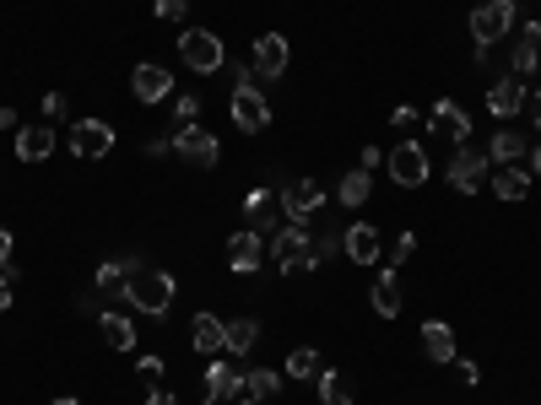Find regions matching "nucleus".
<instances>
[{"mask_svg":"<svg viewBox=\"0 0 541 405\" xmlns=\"http://www.w3.org/2000/svg\"><path fill=\"white\" fill-rule=\"evenodd\" d=\"M120 303H125V308H136V314H147V319H163L168 308H174V276H168V270L141 265L136 276L125 281Z\"/></svg>","mask_w":541,"mask_h":405,"instance_id":"f257e3e1","label":"nucleus"},{"mask_svg":"<svg viewBox=\"0 0 541 405\" xmlns=\"http://www.w3.org/2000/svg\"><path fill=\"white\" fill-rule=\"evenodd\" d=\"M271 260H276V270H287V276L314 270V238L303 233V222L276 227V233H271Z\"/></svg>","mask_w":541,"mask_h":405,"instance_id":"f03ea898","label":"nucleus"},{"mask_svg":"<svg viewBox=\"0 0 541 405\" xmlns=\"http://www.w3.org/2000/svg\"><path fill=\"white\" fill-rule=\"evenodd\" d=\"M228 114H233V125H239L244 135H260V130L271 125V98L260 92V81H255V76H244L239 87H233Z\"/></svg>","mask_w":541,"mask_h":405,"instance_id":"7ed1b4c3","label":"nucleus"},{"mask_svg":"<svg viewBox=\"0 0 541 405\" xmlns=\"http://www.w3.org/2000/svg\"><path fill=\"white\" fill-rule=\"evenodd\" d=\"M179 54H184V65H190L195 76H217L222 65H228V49H222V38L206 33V27H190V33H179Z\"/></svg>","mask_w":541,"mask_h":405,"instance_id":"20e7f679","label":"nucleus"},{"mask_svg":"<svg viewBox=\"0 0 541 405\" xmlns=\"http://www.w3.org/2000/svg\"><path fill=\"white\" fill-rule=\"evenodd\" d=\"M385 168H390V179L401 184V189H422V184H428V152H422L417 141L395 146V152L385 157Z\"/></svg>","mask_w":541,"mask_h":405,"instance_id":"39448f33","label":"nucleus"},{"mask_svg":"<svg viewBox=\"0 0 541 405\" xmlns=\"http://www.w3.org/2000/svg\"><path fill=\"white\" fill-rule=\"evenodd\" d=\"M514 27V0H487V6H477L471 11V38H477V44H487L493 49L498 38H504Z\"/></svg>","mask_w":541,"mask_h":405,"instance_id":"423d86ee","label":"nucleus"},{"mask_svg":"<svg viewBox=\"0 0 541 405\" xmlns=\"http://www.w3.org/2000/svg\"><path fill=\"white\" fill-rule=\"evenodd\" d=\"M444 173H450V184L460 189V195H477V189L487 184V152H477V146H460V152L450 157V168H444Z\"/></svg>","mask_w":541,"mask_h":405,"instance_id":"0eeeda50","label":"nucleus"},{"mask_svg":"<svg viewBox=\"0 0 541 405\" xmlns=\"http://www.w3.org/2000/svg\"><path fill=\"white\" fill-rule=\"evenodd\" d=\"M71 152L82 157V162L109 157L114 152V130L103 125V119H76V125H71Z\"/></svg>","mask_w":541,"mask_h":405,"instance_id":"6e6552de","label":"nucleus"},{"mask_svg":"<svg viewBox=\"0 0 541 405\" xmlns=\"http://www.w3.org/2000/svg\"><path fill=\"white\" fill-rule=\"evenodd\" d=\"M174 152L190 162V168H211V162H217V135H211L206 125H179L174 130Z\"/></svg>","mask_w":541,"mask_h":405,"instance_id":"1a4fd4ad","label":"nucleus"},{"mask_svg":"<svg viewBox=\"0 0 541 405\" xmlns=\"http://www.w3.org/2000/svg\"><path fill=\"white\" fill-rule=\"evenodd\" d=\"M260 265H266V238H260L255 227L233 233V238H228V270H239V276H255Z\"/></svg>","mask_w":541,"mask_h":405,"instance_id":"9d476101","label":"nucleus"},{"mask_svg":"<svg viewBox=\"0 0 541 405\" xmlns=\"http://www.w3.org/2000/svg\"><path fill=\"white\" fill-rule=\"evenodd\" d=\"M287 60H293L287 38H282V33H260V38H255V54H249V71H255V76H282Z\"/></svg>","mask_w":541,"mask_h":405,"instance_id":"9b49d317","label":"nucleus"},{"mask_svg":"<svg viewBox=\"0 0 541 405\" xmlns=\"http://www.w3.org/2000/svg\"><path fill=\"white\" fill-rule=\"evenodd\" d=\"M428 125L439 130V135H450L455 146L471 141V114H466V108H460L455 98H439V103H433V108H428Z\"/></svg>","mask_w":541,"mask_h":405,"instance_id":"f8f14e48","label":"nucleus"},{"mask_svg":"<svg viewBox=\"0 0 541 405\" xmlns=\"http://www.w3.org/2000/svg\"><path fill=\"white\" fill-rule=\"evenodd\" d=\"M341 254H347V260H358V265H374L379 254H385V238H379V227L352 222L347 233H341Z\"/></svg>","mask_w":541,"mask_h":405,"instance_id":"ddd939ff","label":"nucleus"},{"mask_svg":"<svg viewBox=\"0 0 541 405\" xmlns=\"http://www.w3.org/2000/svg\"><path fill=\"white\" fill-rule=\"evenodd\" d=\"M320 206H325V195H320V184H314V179H293L282 189V211L293 216V222H309Z\"/></svg>","mask_w":541,"mask_h":405,"instance_id":"4468645a","label":"nucleus"},{"mask_svg":"<svg viewBox=\"0 0 541 405\" xmlns=\"http://www.w3.org/2000/svg\"><path fill=\"white\" fill-rule=\"evenodd\" d=\"M487 108H493V119H514L525 108V81L520 76H498L493 87H487Z\"/></svg>","mask_w":541,"mask_h":405,"instance_id":"2eb2a0df","label":"nucleus"},{"mask_svg":"<svg viewBox=\"0 0 541 405\" xmlns=\"http://www.w3.org/2000/svg\"><path fill=\"white\" fill-rule=\"evenodd\" d=\"M401 303H406V287H401V270H379L374 281V314L379 319H401Z\"/></svg>","mask_w":541,"mask_h":405,"instance_id":"dca6fc26","label":"nucleus"},{"mask_svg":"<svg viewBox=\"0 0 541 405\" xmlns=\"http://www.w3.org/2000/svg\"><path fill=\"white\" fill-rule=\"evenodd\" d=\"M130 92H136L141 103H163L168 92H174V76H168L163 65H136V76H130Z\"/></svg>","mask_w":541,"mask_h":405,"instance_id":"f3484780","label":"nucleus"},{"mask_svg":"<svg viewBox=\"0 0 541 405\" xmlns=\"http://www.w3.org/2000/svg\"><path fill=\"white\" fill-rule=\"evenodd\" d=\"M239 389H244V373L233 368V362H211V368H206V405L233 400Z\"/></svg>","mask_w":541,"mask_h":405,"instance_id":"a211bd4d","label":"nucleus"},{"mask_svg":"<svg viewBox=\"0 0 541 405\" xmlns=\"http://www.w3.org/2000/svg\"><path fill=\"white\" fill-rule=\"evenodd\" d=\"M98 335L109 351H130L136 346V324H130V314H114V308H98Z\"/></svg>","mask_w":541,"mask_h":405,"instance_id":"6ab92c4d","label":"nucleus"},{"mask_svg":"<svg viewBox=\"0 0 541 405\" xmlns=\"http://www.w3.org/2000/svg\"><path fill=\"white\" fill-rule=\"evenodd\" d=\"M276 206H282V200H271V189H249L244 216H249V227H255L260 238H271V233H276Z\"/></svg>","mask_w":541,"mask_h":405,"instance_id":"aec40b11","label":"nucleus"},{"mask_svg":"<svg viewBox=\"0 0 541 405\" xmlns=\"http://www.w3.org/2000/svg\"><path fill=\"white\" fill-rule=\"evenodd\" d=\"M422 351H428V362H439V368L455 362V330L444 319H428L422 324Z\"/></svg>","mask_w":541,"mask_h":405,"instance_id":"412c9836","label":"nucleus"},{"mask_svg":"<svg viewBox=\"0 0 541 405\" xmlns=\"http://www.w3.org/2000/svg\"><path fill=\"white\" fill-rule=\"evenodd\" d=\"M222 341H228V324H222L217 314H195V324H190V346L206 351V357H217Z\"/></svg>","mask_w":541,"mask_h":405,"instance_id":"4be33fe9","label":"nucleus"},{"mask_svg":"<svg viewBox=\"0 0 541 405\" xmlns=\"http://www.w3.org/2000/svg\"><path fill=\"white\" fill-rule=\"evenodd\" d=\"M141 270V254H120V260H103L98 265V292H114L120 297L125 292V281Z\"/></svg>","mask_w":541,"mask_h":405,"instance_id":"5701e85b","label":"nucleus"},{"mask_svg":"<svg viewBox=\"0 0 541 405\" xmlns=\"http://www.w3.org/2000/svg\"><path fill=\"white\" fill-rule=\"evenodd\" d=\"M514 76H541V22H531L514 44Z\"/></svg>","mask_w":541,"mask_h":405,"instance_id":"b1692460","label":"nucleus"},{"mask_svg":"<svg viewBox=\"0 0 541 405\" xmlns=\"http://www.w3.org/2000/svg\"><path fill=\"white\" fill-rule=\"evenodd\" d=\"M49 152H55V130H49V125L17 130V162H44Z\"/></svg>","mask_w":541,"mask_h":405,"instance_id":"393cba45","label":"nucleus"},{"mask_svg":"<svg viewBox=\"0 0 541 405\" xmlns=\"http://www.w3.org/2000/svg\"><path fill=\"white\" fill-rule=\"evenodd\" d=\"M487 189H493L498 200H525V195H531V173H525V168H514V162H509V168L487 173Z\"/></svg>","mask_w":541,"mask_h":405,"instance_id":"a878e982","label":"nucleus"},{"mask_svg":"<svg viewBox=\"0 0 541 405\" xmlns=\"http://www.w3.org/2000/svg\"><path fill=\"white\" fill-rule=\"evenodd\" d=\"M520 157H531V141H525L520 130H498L493 141H487V162H520Z\"/></svg>","mask_w":541,"mask_h":405,"instance_id":"bb28decb","label":"nucleus"},{"mask_svg":"<svg viewBox=\"0 0 541 405\" xmlns=\"http://www.w3.org/2000/svg\"><path fill=\"white\" fill-rule=\"evenodd\" d=\"M314 384H320V405H352V400H358V395H352V378L336 373V368H320Z\"/></svg>","mask_w":541,"mask_h":405,"instance_id":"cd10ccee","label":"nucleus"},{"mask_svg":"<svg viewBox=\"0 0 541 405\" xmlns=\"http://www.w3.org/2000/svg\"><path fill=\"white\" fill-rule=\"evenodd\" d=\"M255 341H260V324H255V319H228V341H222V351H228V357H249V351H255Z\"/></svg>","mask_w":541,"mask_h":405,"instance_id":"c85d7f7f","label":"nucleus"},{"mask_svg":"<svg viewBox=\"0 0 541 405\" xmlns=\"http://www.w3.org/2000/svg\"><path fill=\"white\" fill-rule=\"evenodd\" d=\"M368 189H374V173H368V168H352L347 179H341V206H363Z\"/></svg>","mask_w":541,"mask_h":405,"instance_id":"c756f323","label":"nucleus"},{"mask_svg":"<svg viewBox=\"0 0 541 405\" xmlns=\"http://www.w3.org/2000/svg\"><path fill=\"white\" fill-rule=\"evenodd\" d=\"M320 368H325V362H320V351H314V346H298L293 357H287V378H309V384H314Z\"/></svg>","mask_w":541,"mask_h":405,"instance_id":"7c9ffc66","label":"nucleus"},{"mask_svg":"<svg viewBox=\"0 0 541 405\" xmlns=\"http://www.w3.org/2000/svg\"><path fill=\"white\" fill-rule=\"evenodd\" d=\"M244 384H249V395L276 400V395H282V384H287V378H282V373H271V368H255V373H244Z\"/></svg>","mask_w":541,"mask_h":405,"instance_id":"2f4dec72","label":"nucleus"},{"mask_svg":"<svg viewBox=\"0 0 541 405\" xmlns=\"http://www.w3.org/2000/svg\"><path fill=\"white\" fill-rule=\"evenodd\" d=\"M136 378H141L147 389H163V357H141V362H136Z\"/></svg>","mask_w":541,"mask_h":405,"instance_id":"473e14b6","label":"nucleus"},{"mask_svg":"<svg viewBox=\"0 0 541 405\" xmlns=\"http://www.w3.org/2000/svg\"><path fill=\"white\" fill-rule=\"evenodd\" d=\"M195 114H201V98H195V92L174 98V119H179V125H195Z\"/></svg>","mask_w":541,"mask_h":405,"instance_id":"72a5a7b5","label":"nucleus"},{"mask_svg":"<svg viewBox=\"0 0 541 405\" xmlns=\"http://www.w3.org/2000/svg\"><path fill=\"white\" fill-rule=\"evenodd\" d=\"M412 249H417V233H401V238H395V249H390V265L401 270L406 260H412Z\"/></svg>","mask_w":541,"mask_h":405,"instance_id":"f704fd0d","label":"nucleus"},{"mask_svg":"<svg viewBox=\"0 0 541 405\" xmlns=\"http://www.w3.org/2000/svg\"><path fill=\"white\" fill-rule=\"evenodd\" d=\"M336 254H341V238H336V233H325L320 243H314V265H325V260H336Z\"/></svg>","mask_w":541,"mask_h":405,"instance_id":"c9c22d12","label":"nucleus"},{"mask_svg":"<svg viewBox=\"0 0 541 405\" xmlns=\"http://www.w3.org/2000/svg\"><path fill=\"white\" fill-rule=\"evenodd\" d=\"M184 11H190V0H157V17L163 22H184Z\"/></svg>","mask_w":541,"mask_h":405,"instance_id":"e433bc0d","label":"nucleus"},{"mask_svg":"<svg viewBox=\"0 0 541 405\" xmlns=\"http://www.w3.org/2000/svg\"><path fill=\"white\" fill-rule=\"evenodd\" d=\"M65 108H71V103H65V92H44V114L49 119H65Z\"/></svg>","mask_w":541,"mask_h":405,"instance_id":"4c0bfd02","label":"nucleus"},{"mask_svg":"<svg viewBox=\"0 0 541 405\" xmlns=\"http://www.w3.org/2000/svg\"><path fill=\"white\" fill-rule=\"evenodd\" d=\"M417 119H422V114H417V108H406V103H401V108H395V114H390V125H395V130H412V125H417Z\"/></svg>","mask_w":541,"mask_h":405,"instance_id":"58836bf2","label":"nucleus"},{"mask_svg":"<svg viewBox=\"0 0 541 405\" xmlns=\"http://www.w3.org/2000/svg\"><path fill=\"white\" fill-rule=\"evenodd\" d=\"M455 378H460V384H466V389H471V384H477V378H482V373H477V362H466V357H455Z\"/></svg>","mask_w":541,"mask_h":405,"instance_id":"ea45409f","label":"nucleus"},{"mask_svg":"<svg viewBox=\"0 0 541 405\" xmlns=\"http://www.w3.org/2000/svg\"><path fill=\"white\" fill-rule=\"evenodd\" d=\"M11 287H17V270H0V314L11 308Z\"/></svg>","mask_w":541,"mask_h":405,"instance_id":"a19ab883","label":"nucleus"},{"mask_svg":"<svg viewBox=\"0 0 541 405\" xmlns=\"http://www.w3.org/2000/svg\"><path fill=\"white\" fill-rule=\"evenodd\" d=\"M520 114H531V125H541V92H525V108Z\"/></svg>","mask_w":541,"mask_h":405,"instance_id":"79ce46f5","label":"nucleus"},{"mask_svg":"<svg viewBox=\"0 0 541 405\" xmlns=\"http://www.w3.org/2000/svg\"><path fill=\"white\" fill-rule=\"evenodd\" d=\"M147 152L152 157H168V152H174V135H157V141H147Z\"/></svg>","mask_w":541,"mask_h":405,"instance_id":"37998d69","label":"nucleus"},{"mask_svg":"<svg viewBox=\"0 0 541 405\" xmlns=\"http://www.w3.org/2000/svg\"><path fill=\"white\" fill-rule=\"evenodd\" d=\"M379 162H385V152H379V146H363V162H358V168H368V173H374Z\"/></svg>","mask_w":541,"mask_h":405,"instance_id":"c03bdc74","label":"nucleus"},{"mask_svg":"<svg viewBox=\"0 0 541 405\" xmlns=\"http://www.w3.org/2000/svg\"><path fill=\"white\" fill-rule=\"evenodd\" d=\"M0 270H11V233L0 227Z\"/></svg>","mask_w":541,"mask_h":405,"instance_id":"a18cd8bd","label":"nucleus"},{"mask_svg":"<svg viewBox=\"0 0 541 405\" xmlns=\"http://www.w3.org/2000/svg\"><path fill=\"white\" fill-rule=\"evenodd\" d=\"M147 405H179V400L168 395V389H147Z\"/></svg>","mask_w":541,"mask_h":405,"instance_id":"49530a36","label":"nucleus"},{"mask_svg":"<svg viewBox=\"0 0 541 405\" xmlns=\"http://www.w3.org/2000/svg\"><path fill=\"white\" fill-rule=\"evenodd\" d=\"M11 119H17V114H11V108H0V130H11Z\"/></svg>","mask_w":541,"mask_h":405,"instance_id":"de8ad7c7","label":"nucleus"},{"mask_svg":"<svg viewBox=\"0 0 541 405\" xmlns=\"http://www.w3.org/2000/svg\"><path fill=\"white\" fill-rule=\"evenodd\" d=\"M531 173H541V146H536V152H531Z\"/></svg>","mask_w":541,"mask_h":405,"instance_id":"09e8293b","label":"nucleus"},{"mask_svg":"<svg viewBox=\"0 0 541 405\" xmlns=\"http://www.w3.org/2000/svg\"><path fill=\"white\" fill-rule=\"evenodd\" d=\"M55 405H82V400H76V395H60V400H55Z\"/></svg>","mask_w":541,"mask_h":405,"instance_id":"8fccbe9b","label":"nucleus"},{"mask_svg":"<svg viewBox=\"0 0 541 405\" xmlns=\"http://www.w3.org/2000/svg\"><path fill=\"white\" fill-rule=\"evenodd\" d=\"M239 405H266V400H260V395H244V400H239Z\"/></svg>","mask_w":541,"mask_h":405,"instance_id":"3c124183","label":"nucleus"}]
</instances>
